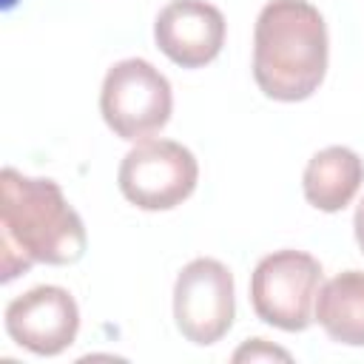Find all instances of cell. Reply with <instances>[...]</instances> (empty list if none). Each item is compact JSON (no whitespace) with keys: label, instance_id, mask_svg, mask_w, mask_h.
Here are the masks:
<instances>
[{"label":"cell","instance_id":"1","mask_svg":"<svg viewBox=\"0 0 364 364\" xmlns=\"http://www.w3.org/2000/svg\"><path fill=\"white\" fill-rule=\"evenodd\" d=\"M88 236L80 213L54 179L0 173V282H11L31 264H74Z\"/></svg>","mask_w":364,"mask_h":364},{"label":"cell","instance_id":"2","mask_svg":"<svg viewBox=\"0 0 364 364\" xmlns=\"http://www.w3.org/2000/svg\"><path fill=\"white\" fill-rule=\"evenodd\" d=\"M327 26L307 0H270L253 28V80L279 102L307 100L327 74Z\"/></svg>","mask_w":364,"mask_h":364},{"label":"cell","instance_id":"3","mask_svg":"<svg viewBox=\"0 0 364 364\" xmlns=\"http://www.w3.org/2000/svg\"><path fill=\"white\" fill-rule=\"evenodd\" d=\"M171 108V82L148 60L128 57L108 68L100 91V114L119 139L139 142L154 136L168 125Z\"/></svg>","mask_w":364,"mask_h":364},{"label":"cell","instance_id":"4","mask_svg":"<svg viewBox=\"0 0 364 364\" xmlns=\"http://www.w3.org/2000/svg\"><path fill=\"white\" fill-rule=\"evenodd\" d=\"M321 287V264L304 250H273L250 276V304L256 316L284 333H301L313 321Z\"/></svg>","mask_w":364,"mask_h":364},{"label":"cell","instance_id":"5","mask_svg":"<svg viewBox=\"0 0 364 364\" xmlns=\"http://www.w3.org/2000/svg\"><path fill=\"white\" fill-rule=\"evenodd\" d=\"M199 179L196 156L173 139H139L119 162V191L142 210H171L182 205Z\"/></svg>","mask_w":364,"mask_h":364},{"label":"cell","instance_id":"6","mask_svg":"<svg viewBox=\"0 0 364 364\" xmlns=\"http://www.w3.org/2000/svg\"><path fill=\"white\" fill-rule=\"evenodd\" d=\"M233 273L216 259L188 262L173 284V318L179 333L199 347L216 344L233 324Z\"/></svg>","mask_w":364,"mask_h":364},{"label":"cell","instance_id":"7","mask_svg":"<svg viewBox=\"0 0 364 364\" xmlns=\"http://www.w3.org/2000/svg\"><path fill=\"white\" fill-rule=\"evenodd\" d=\"M80 330L74 296L57 284H40L6 304V333L34 355H60Z\"/></svg>","mask_w":364,"mask_h":364},{"label":"cell","instance_id":"8","mask_svg":"<svg viewBox=\"0 0 364 364\" xmlns=\"http://www.w3.org/2000/svg\"><path fill=\"white\" fill-rule=\"evenodd\" d=\"M156 48L182 68H202L225 46V17L205 0H171L154 23Z\"/></svg>","mask_w":364,"mask_h":364},{"label":"cell","instance_id":"9","mask_svg":"<svg viewBox=\"0 0 364 364\" xmlns=\"http://www.w3.org/2000/svg\"><path fill=\"white\" fill-rule=\"evenodd\" d=\"M361 182H364V162L355 151L344 145H330L313 154L301 176L304 199L324 213L344 210L358 193Z\"/></svg>","mask_w":364,"mask_h":364},{"label":"cell","instance_id":"10","mask_svg":"<svg viewBox=\"0 0 364 364\" xmlns=\"http://www.w3.org/2000/svg\"><path fill=\"white\" fill-rule=\"evenodd\" d=\"M313 318L347 347H364V270H344L324 282L316 296Z\"/></svg>","mask_w":364,"mask_h":364},{"label":"cell","instance_id":"11","mask_svg":"<svg viewBox=\"0 0 364 364\" xmlns=\"http://www.w3.org/2000/svg\"><path fill=\"white\" fill-rule=\"evenodd\" d=\"M273 361V358H282V361H290V353L287 350H279L273 344H267L264 338H250L247 344H242L236 353H233V361Z\"/></svg>","mask_w":364,"mask_h":364},{"label":"cell","instance_id":"12","mask_svg":"<svg viewBox=\"0 0 364 364\" xmlns=\"http://www.w3.org/2000/svg\"><path fill=\"white\" fill-rule=\"evenodd\" d=\"M353 230H355V242H358V247H361V253H364V199H361V205L355 208Z\"/></svg>","mask_w":364,"mask_h":364}]
</instances>
